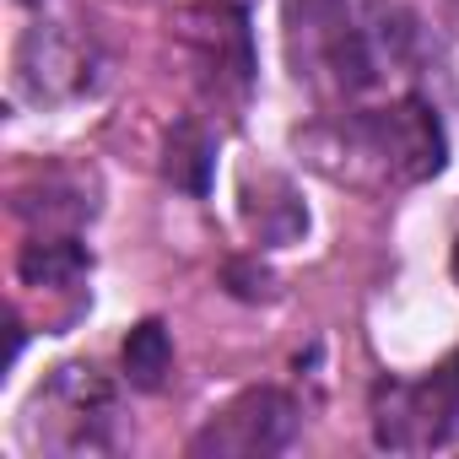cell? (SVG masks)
<instances>
[{
    "instance_id": "obj_4",
    "label": "cell",
    "mask_w": 459,
    "mask_h": 459,
    "mask_svg": "<svg viewBox=\"0 0 459 459\" xmlns=\"http://www.w3.org/2000/svg\"><path fill=\"white\" fill-rule=\"evenodd\" d=\"M459 437V351L416 378L373 384V443L389 454H432Z\"/></svg>"
},
{
    "instance_id": "obj_9",
    "label": "cell",
    "mask_w": 459,
    "mask_h": 459,
    "mask_svg": "<svg viewBox=\"0 0 459 459\" xmlns=\"http://www.w3.org/2000/svg\"><path fill=\"white\" fill-rule=\"evenodd\" d=\"M168 373H173V341H168L162 319H141L125 341V378H130V389L157 394L168 384Z\"/></svg>"
},
{
    "instance_id": "obj_7",
    "label": "cell",
    "mask_w": 459,
    "mask_h": 459,
    "mask_svg": "<svg viewBox=\"0 0 459 459\" xmlns=\"http://www.w3.org/2000/svg\"><path fill=\"white\" fill-rule=\"evenodd\" d=\"M98 87V49L92 39L71 33L65 22H39L17 44V92L28 103H71Z\"/></svg>"
},
{
    "instance_id": "obj_5",
    "label": "cell",
    "mask_w": 459,
    "mask_h": 459,
    "mask_svg": "<svg viewBox=\"0 0 459 459\" xmlns=\"http://www.w3.org/2000/svg\"><path fill=\"white\" fill-rule=\"evenodd\" d=\"M298 400L287 389H244L227 400L195 437H189V454L195 459H271L281 448H292L298 437Z\"/></svg>"
},
{
    "instance_id": "obj_2",
    "label": "cell",
    "mask_w": 459,
    "mask_h": 459,
    "mask_svg": "<svg viewBox=\"0 0 459 459\" xmlns=\"http://www.w3.org/2000/svg\"><path fill=\"white\" fill-rule=\"evenodd\" d=\"M411 44V17L400 6H373L357 17L346 0H287V55L298 82L335 108H351L362 92L400 65Z\"/></svg>"
},
{
    "instance_id": "obj_6",
    "label": "cell",
    "mask_w": 459,
    "mask_h": 459,
    "mask_svg": "<svg viewBox=\"0 0 459 459\" xmlns=\"http://www.w3.org/2000/svg\"><path fill=\"white\" fill-rule=\"evenodd\" d=\"M189 60L216 103H238L255 87V39L238 0H195L184 17Z\"/></svg>"
},
{
    "instance_id": "obj_1",
    "label": "cell",
    "mask_w": 459,
    "mask_h": 459,
    "mask_svg": "<svg viewBox=\"0 0 459 459\" xmlns=\"http://www.w3.org/2000/svg\"><path fill=\"white\" fill-rule=\"evenodd\" d=\"M303 157L351 189L384 195V189H411L448 162V135L437 108L421 92H400L378 108H330L308 130H298Z\"/></svg>"
},
{
    "instance_id": "obj_11",
    "label": "cell",
    "mask_w": 459,
    "mask_h": 459,
    "mask_svg": "<svg viewBox=\"0 0 459 459\" xmlns=\"http://www.w3.org/2000/svg\"><path fill=\"white\" fill-rule=\"evenodd\" d=\"M454 281H459V244H454Z\"/></svg>"
},
{
    "instance_id": "obj_10",
    "label": "cell",
    "mask_w": 459,
    "mask_h": 459,
    "mask_svg": "<svg viewBox=\"0 0 459 459\" xmlns=\"http://www.w3.org/2000/svg\"><path fill=\"white\" fill-rule=\"evenodd\" d=\"M168 178L178 184V189H189V195H211V168H216V141L200 130V125H178L173 135H168Z\"/></svg>"
},
{
    "instance_id": "obj_8",
    "label": "cell",
    "mask_w": 459,
    "mask_h": 459,
    "mask_svg": "<svg viewBox=\"0 0 459 459\" xmlns=\"http://www.w3.org/2000/svg\"><path fill=\"white\" fill-rule=\"evenodd\" d=\"M17 276H22V287H39V292H82L92 276V255L76 244L71 227L65 233H39L22 244Z\"/></svg>"
},
{
    "instance_id": "obj_3",
    "label": "cell",
    "mask_w": 459,
    "mask_h": 459,
    "mask_svg": "<svg viewBox=\"0 0 459 459\" xmlns=\"http://www.w3.org/2000/svg\"><path fill=\"white\" fill-rule=\"evenodd\" d=\"M22 432L44 454H65V459L108 454L114 448V389H108V378L87 362L55 368L39 384Z\"/></svg>"
},
{
    "instance_id": "obj_12",
    "label": "cell",
    "mask_w": 459,
    "mask_h": 459,
    "mask_svg": "<svg viewBox=\"0 0 459 459\" xmlns=\"http://www.w3.org/2000/svg\"><path fill=\"white\" fill-rule=\"evenodd\" d=\"M448 6H454V17H459V0H448Z\"/></svg>"
}]
</instances>
